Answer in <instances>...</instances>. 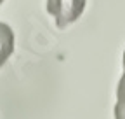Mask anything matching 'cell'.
<instances>
[{"mask_svg": "<svg viewBox=\"0 0 125 119\" xmlns=\"http://www.w3.org/2000/svg\"><path fill=\"white\" fill-rule=\"evenodd\" d=\"M2 2H4V0H0V4H2Z\"/></svg>", "mask_w": 125, "mask_h": 119, "instance_id": "cell-5", "label": "cell"}, {"mask_svg": "<svg viewBox=\"0 0 125 119\" xmlns=\"http://www.w3.org/2000/svg\"><path fill=\"white\" fill-rule=\"evenodd\" d=\"M87 0H47V11L59 28H66L82 16Z\"/></svg>", "mask_w": 125, "mask_h": 119, "instance_id": "cell-1", "label": "cell"}, {"mask_svg": "<svg viewBox=\"0 0 125 119\" xmlns=\"http://www.w3.org/2000/svg\"><path fill=\"white\" fill-rule=\"evenodd\" d=\"M115 117L125 119V77L122 75L118 88H116V105H115Z\"/></svg>", "mask_w": 125, "mask_h": 119, "instance_id": "cell-3", "label": "cell"}, {"mask_svg": "<svg viewBox=\"0 0 125 119\" xmlns=\"http://www.w3.org/2000/svg\"><path fill=\"white\" fill-rule=\"evenodd\" d=\"M123 77H125V53H123Z\"/></svg>", "mask_w": 125, "mask_h": 119, "instance_id": "cell-4", "label": "cell"}, {"mask_svg": "<svg viewBox=\"0 0 125 119\" xmlns=\"http://www.w3.org/2000/svg\"><path fill=\"white\" fill-rule=\"evenodd\" d=\"M14 51V33L9 25L0 23V67L5 65Z\"/></svg>", "mask_w": 125, "mask_h": 119, "instance_id": "cell-2", "label": "cell"}]
</instances>
